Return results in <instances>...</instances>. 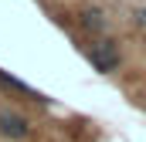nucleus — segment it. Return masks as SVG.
<instances>
[{"label":"nucleus","mask_w":146,"mask_h":142,"mask_svg":"<svg viewBox=\"0 0 146 142\" xmlns=\"http://www.w3.org/2000/svg\"><path fill=\"white\" fill-rule=\"evenodd\" d=\"M78 24H82L92 37H106V31H109V20L102 17V10H82V14H78Z\"/></svg>","instance_id":"7ed1b4c3"},{"label":"nucleus","mask_w":146,"mask_h":142,"mask_svg":"<svg viewBox=\"0 0 146 142\" xmlns=\"http://www.w3.org/2000/svg\"><path fill=\"white\" fill-rule=\"evenodd\" d=\"M0 135L10 142H21L31 135V122L21 115V112H14V108H0Z\"/></svg>","instance_id":"f03ea898"},{"label":"nucleus","mask_w":146,"mask_h":142,"mask_svg":"<svg viewBox=\"0 0 146 142\" xmlns=\"http://www.w3.org/2000/svg\"><path fill=\"white\" fill-rule=\"evenodd\" d=\"M88 64L99 71V74H112V71L122 64V51H119V41L112 37H92L88 44H82Z\"/></svg>","instance_id":"f257e3e1"},{"label":"nucleus","mask_w":146,"mask_h":142,"mask_svg":"<svg viewBox=\"0 0 146 142\" xmlns=\"http://www.w3.org/2000/svg\"><path fill=\"white\" fill-rule=\"evenodd\" d=\"M136 24H143V27H146V7H143V10H136Z\"/></svg>","instance_id":"20e7f679"}]
</instances>
